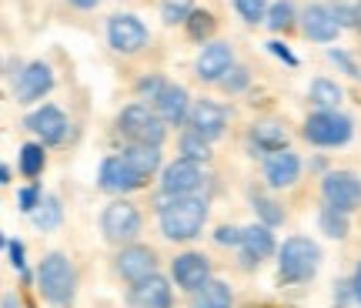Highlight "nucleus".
<instances>
[{"instance_id": "obj_3", "label": "nucleus", "mask_w": 361, "mask_h": 308, "mask_svg": "<svg viewBox=\"0 0 361 308\" xmlns=\"http://www.w3.org/2000/svg\"><path fill=\"white\" fill-rule=\"evenodd\" d=\"M281 261H278V271H281L284 282H305L318 271V261H322V251L318 244L308 242V238H288L281 248Z\"/></svg>"}, {"instance_id": "obj_12", "label": "nucleus", "mask_w": 361, "mask_h": 308, "mask_svg": "<svg viewBox=\"0 0 361 308\" xmlns=\"http://www.w3.org/2000/svg\"><path fill=\"white\" fill-rule=\"evenodd\" d=\"M157 261H154V251L151 248H144V244H130L124 248L121 255H117V271H121V278H128V282H144V278H151L157 275Z\"/></svg>"}, {"instance_id": "obj_41", "label": "nucleus", "mask_w": 361, "mask_h": 308, "mask_svg": "<svg viewBox=\"0 0 361 308\" xmlns=\"http://www.w3.org/2000/svg\"><path fill=\"white\" fill-rule=\"evenodd\" d=\"M331 61H335V64H341V67H345V71H348L351 77H361V74H358V67L351 64V57H348V54H341V51H331Z\"/></svg>"}, {"instance_id": "obj_35", "label": "nucleus", "mask_w": 361, "mask_h": 308, "mask_svg": "<svg viewBox=\"0 0 361 308\" xmlns=\"http://www.w3.org/2000/svg\"><path fill=\"white\" fill-rule=\"evenodd\" d=\"M164 88H168V84H164V81L154 74V77H144L141 84H137V94H141V101H157Z\"/></svg>"}, {"instance_id": "obj_37", "label": "nucleus", "mask_w": 361, "mask_h": 308, "mask_svg": "<svg viewBox=\"0 0 361 308\" xmlns=\"http://www.w3.org/2000/svg\"><path fill=\"white\" fill-rule=\"evenodd\" d=\"M7 255H11V265H13V268L24 271V265H27V261H24V244L11 238V242H7Z\"/></svg>"}, {"instance_id": "obj_17", "label": "nucleus", "mask_w": 361, "mask_h": 308, "mask_svg": "<svg viewBox=\"0 0 361 308\" xmlns=\"http://www.w3.org/2000/svg\"><path fill=\"white\" fill-rule=\"evenodd\" d=\"M338 17L331 13V7H322L314 4L305 11V37L308 40H318V44H328V40L338 37Z\"/></svg>"}, {"instance_id": "obj_45", "label": "nucleus", "mask_w": 361, "mask_h": 308, "mask_svg": "<svg viewBox=\"0 0 361 308\" xmlns=\"http://www.w3.org/2000/svg\"><path fill=\"white\" fill-rule=\"evenodd\" d=\"M4 308H20V302H17L13 295H4Z\"/></svg>"}, {"instance_id": "obj_25", "label": "nucleus", "mask_w": 361, "mask_h": 308, "mask_svg": "<svg viewBox=\"0 0 361 308\" xmlns=\"http://www.w3.org/2000/svg\"><path fill=\"white\" fill-rule=\"evenodd\" d=\"M30 218H34V225H37L40 231H51V228H57V225H61V201L47 194V198L40 201V205H37V211H34Z\"/></svg>"}, {"instance_id": "obj_30", "label": "nucleus", "mask_w": 361, "mask_h": 308, "mask_svg": "<svg viewBox=\"0 0 361 308\" xmlns=\"http://www.w3.org/2000/svg\"><path fill=\"white\" fill-rule=\"evenodd\" d=\"M322 228L328 238H345L348 235V215L338 208H324L322 211Z\"/></svg>"}, {"instance_id": "obj_6", "label": "nucleus", "mask_w": 361, "mask_h": 308, "mask_svg": "<svg viewBox=\"0 0 361 308\" xmlns=\"http://www.w3.org/2000/svg\"><path fill=\"white\" fill-rule=\"evenodd\" d=\"M322 191H324L328 208H338V211L348 215L361 201V181H358V174H351V171H331V174L324 178Z\"/></svg>"}, {"instance_id": "obj_38", "label": "nucleus", "mask_w": 361, "mask_h": 308, "mask_svg": "<svg viewBox=\"0 0 361 308\" xmlns=\"http://www.w3.org/2000/svg\"><path fill=\"white\" fill-rule=\"evenodd\" d=\"M214 242H218V244H241V231H238V228H218Z\"/></svg>"}, {"instance_id": "obj_19", "label": "nucleus", "mask_w": 361, "mask_h": 308, "mask_svg": "<svg viewBox=\"0 0 361 308\" xmlns=\"http://www.w3.org/2000/svg\"><path fill=\"white\" fill-rule=\"evenodd\" d=\"M298 171H301V161L291 151H274L268 158V165H264V174H268L271 188H291L298 181Z\"/></svg>"}, {"instance_id": "obj_32", "label": "nucleus", "mask_w": 361, "mask_h": 308, "mask_svg": "<svg viewBox=\"0 0 361 308\" xmlns=\"http://www.w3.org/2000/svg\"><path fill=\"white\" fill-rule=\"evenodd\" d=\"M188 34H191L194 40H204L214 34V17L207 11H194L191 17H188Z\"/></svg>"}, {"instance_id": "obj_15", "label": "nucleus", "mask_w": 361, "mask_h": 308, "mask_svg": "<svg viewBox=\"0 0 361 308\" xmlns=\"http://www.w3.org/2000/svg\"><path fill=\"white\" fill-rule=\"evenodd\" d=\"M54 88V74L47 64H30L24 74H17V101H40Z\"/></svg>"}, {"instance_id": "obj_18", "label": "nucleus", "mask_w": 361, "mask_h": 308, "mask_svg": "<svg viewBox=\"0 0 361 308\" xmlns=\"http://www.w3.org/2000/svg\"><path fill=\"white\" fill-rule=\"evenodd\" d=\"M271 251H274V235L268 231V225H251L241 231V261L245 265L264 261Z\"/></svg>"}, {"instance_id": "obj_33", "label": "nucleus", "mask_w": 361, "mask_h": 308, "mask_svg": "<svg viewBox=\"0 0 361 308\" xmlns=\"http://www.w3.org/2000/svg\"><path fill=\"white\" fill-rule=\"evenodd\" d=\"M234 7L247 24H258V20L268 17V0H234Z\"/></svg>"}, {"instance_id": "obj_36", "label": "nucleus", "mask_w": 361, "mask_h": 308, "mask_svg": "<svg viewBox=\"0 0 361 308\" xmlns=\"http://www.w3.org/2000/svg\"><path fill=\"white\" fill-rule=\"evenodd\" d=\"M40 201H44V198H40L37 188H24V191L17 194V205H20V211H27V215H34Z\"/></svg>"}, {"instance_id": "obj_29", "label": "nucleus", "mask_w": 361, "mask_h": 308, "mask_svg": "<svg viewBox=\"0 0 361 308\" xmlns=\"http://www.w3.org/2000/svg\"><path fill=\"white\" fill-rule=\"evenodd\" d=\"M194 13V0H161V17L168 24H188Z\"/></svg>"}, {"instance_id": "obj_5", "label": "nucleus", "mask_w": 361, "mask_h": 308, "mask_svg": "<svg viewBox=\"0 0 361 308\" xmlns=\"http://www.w3.org/2000/svg\"><path fill=\"white\" fill-rule=\"evenodd\" d=\"M101 228L107 242H130L141 231V215H137V208L130 201H114V205L104 208Z\"/></svg>"}, {"instance_id": "obj_4", "label": "nucleus", "mask_w": 361, "mask_h": 308, "mask_svg": "<svg viewBox=\"0 0 361 308\" xmlns=\"http://www.w3.org/2000/svg\"><path fill=\"white\" fill-rule=\"evenodd\" d=\"M305 138L311 144H322V148H338L351 138V121L338 111H318L308 117L305 124Z\"/></svg>"}, {"instance_id": "obj_23", "label": "nucleus", "mask_w": 361, "mask_h": 308, "mask_svg": "<svg viewBox=\"0 0 361 308\" xmlns=\"http://www.w3.org/2000/svg\"><path fill=\"white\" fill-rule=\"evenodd\" d=\"M124 158H128V165L134 167V171H141L144 178H151L157 167H161V151L157 148H151V144H130V148H124Z\"/></svg>"}, {"instance_id": "obj_8", "label": "nucleus", "mask_w": 361, "mask_h": 308, "mask_svg": "<svg viewBox=\"0 0 361 308\" xmlns=\"http://www.w3.org/2000/svg\"><path fill=\"white\" fill-rule=\"evenodd\" d=\"M204 184V174H201V165L197 161H188V158H178L174 165L164 167V178H161V188L168 198H180V194H194Z\"/></svg>"}, {"instance_id": "obj_2", "label": "nucleus", "mask_w": 361, "mask_h": 308, "mask_svg": "<svg viewBox=\"0 0 361 308\" xmlns=\"http://www.w3.org/2000/svg\"><path fill=\"white\" fill-rule=\"evenodd\" d=\"M37 285H40V295L47 298L51 305L64 308L74 302V268L61 251H51V255L40 261L37 268Z\"/></svg>"}, {"instance_id": "obj_21", "label": "nucleus", "mask_w": 361, "mask_h": 308, "mask_svg": "<svg viewBox=\"0 0 361 308\" xmlns=\"http://www.w3.org/2000/svg\"><path fill=\"white\" fill-rule=\"evenodd\" d=\"M191 308H231V288L218 278H207L197 292H191Z\"/></svg>"}, {"instance_id": "obj_44", "label": "nucleus", "mask_w": 361, "mask_h": 308, "mask_svg": "<svg viewBox=\"0 0 361 308\" xmlns=\"http://www.w3.org/2000/svg\"><path fill=\"white\" fill-rule=\"evenodd\" d=\"M74 7H80V11H90V7H97V0H71Z\"/></svg>"}, {"instance_id": "obj_31", "label": "nucleus", "mask_w": 361, "mask_h": 308, "mask_svg": "<svg viewBox=\"0 0 361 308\" xmlns=\"http://www.w3.org/2000/svg\"><path fill=\"white\" fill-rule=\"evenodd\" d=\"M291 20H295V7H291V0H278V4H271L268 7V27L271 30H284Z\"/></svg>"}, {"instance_id": "obj_13", "label": "nucleus", "mask_w": 361, "mask_h": 308, "mask_svg": "<svg viewBox=\"0 0 361 308\" xmlns=\"http://www.w3.org/2000/svg\"><path fill=\"white\" fill-rule=\"evenodd\" d=\"M234 57H231V47L228 44H221V40H214V44H204L201 47V54H197V77L201 81H221V77L231 71Z\"/></svg>"}, {"instance_id": "obj_46", "label": "nucleus", "mask_w": 361, "mask_h": 308, "mask_svg": "<svg viewBox=\"0 0 361 308\" xmlns=\"http://www.w3.org/2000/svg\"><path fill=\"white\" fill-rule=\"evenodd\" d=\"M355 27H358V30H361V0H358V4H355Z\"/></svg>"}, {"instance_id": "obj_27", "label": "nucleus", "mask_w": 361, "mask_h": 308, "mask_svg": "<svg viewBox=\"0 0 361 308\" xmlns=\"http://www.w3.org/2000/svg\"><path fill=\"white\" fill-rule=\"evenodd\" d=\"M180 154H184L188 161H207V158H211L207 138H201L197 131H188V134L180 138Z\"/></svg>"}, {"instance_id": "obj_42", "label": "nucleus", "mask_w": 361, "mask_h": 308, "mask_svg": "<svg viewBox=\"0 0 361 308\" xmlns=\"http://www.w3.org/2000/svg\"><path fill=\"white\" fill-rule=\"evenodd\" d=\"M268 47H271V54H274V57H281V61H288V64H298V61H295V54H291V51H284V44H278V40H271Z\"/></svg>"}, {"instance_id": "obj_24", "label": "nucleus", "mask_w": 361, "mask_h": 308, "mask_svg": "<svg viewBox=\"0 0 361 308\" xmlns=\"http://www.w3.org/2000/svg\"><path fill=\"white\" fill-rule=\"evenodd\" d=\"M151 111H147V104H128V107H124V111H121V117H117V124H121V131H124V134H128V138H134V141H137V138H141V131L147 128V124H151Z\"/></svg>"}, {"instance_id": "obj_39", "label": "nucleus", "mask_w": 361, "mask_h": 308, "mask_svg": "<svg viewBox=\"0 0 361 308\" xmlns=\"http://www.w3.org/2000/svg\"><path fill=\"white\" fill-rule=\"evenodd\" d=\"M231 74H234V77H228V81H224V88H228V90H241V88L247 84V71H241V67H234Z\"/></svg>"}, {"instance_id": "obj_20", "label": "nucleus", "mask_w": 361, "mask_h": 308, "mask_svg": "<svg viewBox=\"0 0 361 308\" xmlns=\"http://www.w3.org/2000/svg\"><path fill=\"white\" fill-rule=\"evenodd\" d=\"M154 107L164 124H180L184 114H188V90L180 88V84H168V88L161 90V97L154 101Z\"/></svg>"}, {"instance_id": "obj_14", "label": "nucleus", "mask_w": 361, "mask_h": 308, "mask_svg": "<svg viewBox=\"0 0 361 308\" xmlns=\"http://www.w3.org/2000/svg\"><path fill=\"white\" fill-rule=\"evenodd\" d=\"M224 128H228V111H224L221 104H214V101H197L194 104L191 131H197V134L207 138V141H214V138L224 134Z\"/></svg>"}, {"instance_id": "obj_7", "label": "nucleus", "mask_w": 361, "mask_h": 308, "mask_svg": "<svg viewBox=\"0 0 361 308\" xmlns=\"http://www.w3.org/2000/svg\"><path fill=\"white\" fill-rule=\"evenodd\" d=\"M107 40L121 54H137L147 44V27L137 17H130V13H117L107 24Z\"/></svg>"}, {"instance_id": "obj_28", "label": "nucleus", "mask_w": 361, "mask_h": 308, "mask_svg": "<svg viewBox=\"0 0 361 308\" xmlns=\"http://www.w3.org/2000/svg\"><path fill=\"white\" fill-rule=\"evenodd\" d=\"M20 171H24V178H37L44 171V144H24L20 148Z\"/></svg>"}, {"instance_id": "obj_1", "label": "nucleus", "mask_w": 361, "mask_h": 308, "mask_svg": "<svg viewBox=\"0 0 361 308\" xmlns=\"http://www.w3.org/2000/svg\"><path fill=\"white\" fill-rule=\"evenodd\" d=\"M207 221V205L197 194H180L161 205V231L171 242H191Z\"/></svg>"}, {"instance_id": "obj_40", "label": "nucleus", "mask_w": 361, "mask_h": 308, "mask_svg": "<svg viewBox=\"0 0 361 308\" xmlns=\"http://www.w3.org/2000/svg\"><path fill=\"white\" fill-rule=\"evenodd\" d=\"M331 13L338 17V24H341V27H351V24H355V11L341 7V4H335V7H331Z\"/></svg>"}, {"instance_id": "obj_16", "label": "nucleus", "mask_w": 361, "mask_h": 308, "mask_svg": "<svg viewBox=\"0 0 361 308\" xmlns=\"http://www.w3.org/2000/svg\"><path fill=\"white\" fill-rule=\"evenodd\" d=\"M130 305L134 308H171V285L161 275H151L130 288Z\"/></svg>"}, {"instance_id": "obj_34", "label": "nucleus", "mask_w": 361, "mask_h": 308, "mask_svg": "<svg viewBox=\"0 0 361 308\" xmlns=\"http://www.w3.org/2000/svg\"><path fill=\"white\" fill-rule=\"evenodd\" d=\"M255 208H258V215L264 218V225H281V221H284V211L274 205V201H268V198H258V201H255Z\"/></svg>"}, {"instance_id": "obj_43", "label": "nucleus", "mask_w": 361, "mask_h": 308, "mask_svg": "<svg viewBox=\"0 0 361 308\" xmlns=\"http://www.w3.org/2000/svg\"><path fill=\"white\" fill-rule=\"evenodd\" d=\"M351 298L361 305V265L355 268V278H351Z\"/></svg>"}, {"instance_id": "obj_10", "label": "nucleus", "mask_w": 361, "mask_h": 308, "mask_svg": "<svg viewBox=\"0 0 361 308\" xmlns=\"http://www.w3.org/2000/svg\"><path fill=\"white\" fill-rule=\"evenodd\" d=\"M67 117L61 107H54V104H44L37 107L34 114H27V131H34L44 144H61L67 138Z\"/></svg>"}, {"instance_id": "obj_26", "label": "nucleus", "mask_w": 361, "mask_h": 308, "mask_svg": "<svg viewBox=\"0 0 361 308\" xmlns=\"http://www.w3.org/2000/svg\"><path fill=\"white\" fill-rule=\"evenodd\" d=\"M311 101L328 111V107H335V104L341 101V88L331 84V81H324V77H318V81L311 84Z\"/></svg>"}, {"instance_id": "obj_11", "label": "nucleus", "mask_w": 361, "mask_h": 308, "mask_svg": "<svg viewBox=\"0 0 361 308\" xmlns=\"http://www.w3.org/2000/svg\"><path fill=\"white\" fill-rule=\"evenodd\" d=\"M171 275H174L178 288H184V292H197V288L211 278V261H207L204 255H197V251H184V255L174 258Z\"/></svg>"}, {"instance_id": "obj_9", "label": "nucleus", "mask_w": 361, "mask_h": 308, "mask_svg": "<svg viewBox=\"0 0 361 308\" xmlns=\"http://www.w3.org/2000/svg\"><path fill=\"white\" fill-rule=\"evenodd\" d=\"M144 184V174L141 171H134L128 165V158L124 154H117V158H107L101 165V188L111 194H128V191H137Z\"/></svg>"}, {"instance_id": "obj_22", "label": "nucleus", "mask_w": 361, "mask_h": 308, "mask_svg": "<svg viewBox=\"0 0 361 308\" xmlns=\"http://www.w3.org/2000/svg\"><path fill=\"white\" fill-rule=\"evenodd\" d=\"M251 141L258 144V148H264V151H284L288 131H284L281 121H258L251 128Z\"/></svg>"}]
</instances>
